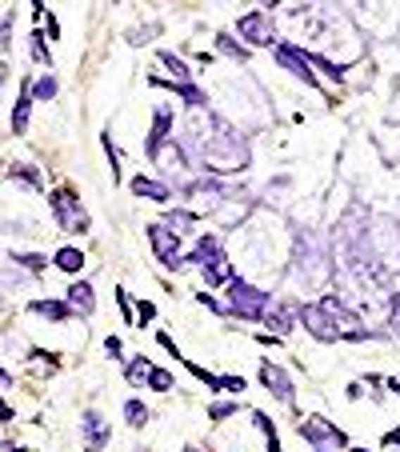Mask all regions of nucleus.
<instances>
[{
	"label": "nucleus",
	"mask_w": 400,
	"mask_h": 452,
	"mask_svg": "<svg viewBox=\"0 0 400 452\" xmlns=\"http://www.w3.org/2000/svg\"><path fill=\"white\" fill-rule=\"evenodd\" d=\"M213 133L216 136L204 133V124H200V121L188 124V136H192V148L200 152V160H204L213 172H237V169H244V164H249L244 136H240L232 124H225V121H216Z\"/></svg>",
	"instance_id": "f257e3e1"
},
{
	"label": "nucleus",
	"mask_w": 400,
	"mask_h": 452,
	"mask_svg": "<svg viewBox=\"0 0 400 452\" xmlns=\"http://www.w3.org/2000/svg\"><path fill=\"white\" fill-rule=\"evenodd\" d=\"M228 312H237L244 320H261L268 312V296L237 276V281H228Z\"/></svg>",
	"instance_id": "f03ea898"
},
{
	"label": "nucleus",
	"mask_w": 400,
	"mask_h": 452,
	"mask_svg": "<svg viewBox=\"0 0 400 452\" xmlns=\"http://www.w3.org/2000/svg\"><path fill=\"white\" fill-rule=\"evenodd\" d=\"M52 212H56L61 233H68V236L88 233V212L80 208V200L73 196V188H56V193H52Z\"/></svg>",
	"instance_id": "7ed1b4c3"
},
{
	"label": "nucleus",
	"mask_w": 400,
	"mask_h": 452,
	"mask_svg": "<svg viewBox=\"0 0 400 452\" xmlns=\"http://www.w3.org/2000/svg\"><path fill=\"white\" fill-rule=\"evenodd\" d=\"M300 436L308 440L316 452H340L344 444H349V436H344L337 424L320 420V416H308V420H300Z\"/></svg>",
	"instance_id": "20e7f679"
},
{
	"label": "nucleus",
	"mask_w": 400,
	"mask_h": 452,
	"mask_svg": "<svg viewBox=\"0 0 400 452\" xmlns=\"http://www.w3.org/2000/svg\"><path fill=\"white\" fill-rule=\"evenodd\" d=\"M240 37L249 40V44H273L276 40V25H273V13L268 8H256V13L240 16Z\"/></svg>",
	"instance_id": "39448f33"
},
{
	"label": "nucleus",
	"mask_w": 400,
	"mask_h": 452,
	"mask_svg": "<svg viewBox=\"0 0 400 452\" xmlns=\"http://www.w3.org/2000/svg\"><path fill=\"white\" fill-rule=\"evenodd\" d=\"M276 61L285 64L292 76H300L304 85H316V73H313V56H304V49L296 44H276Z\"/></svg>",
	"instance_id": "423d86ee"
},
{
	"label": "nucleus",
	"mask_w": 400,
	"mask_h": 452,
	"mask_svg": "<svg viewBox=\"0 0 400 452\" xmlns=\"http://www.w3.org/2000/svg\"><path fill=\"white\" fill-rule=\"evenodd\" d=\"M149 240H152V248H156V257H161L168 269H180V264H185V257H180V236H173L164 224H152Z\"/></svg>",
	"instance_id": "0eeeda50"
},
{
	"label": "nucleus",
	"mask_w": 400,
	"mask_h": 452,
	"mask_svg": "<svg viewBox=\"0 0 400 452\" xmlns=\"http://www.w3.org/2000/svg\"><path fill=\"white\" fill-rule=\"evenodd\" d=\"M296 317L304 320V329L313 332L316 341H337L340 332H337V324L320 312V305H304V308H296Z\"/></svg>",
	"instance_id": "6e6552de"
},
{
	"label": "nucleus",
	"mask_w": 400,
	"mask_h": 452,
	"mask_svg": "<svg viewBox=\"0 0 400 452\" xmlns=\"http://www.w3.org/2000/svg\"><path fill=\"white\" fill-rule=\"evenodd\" d=\"M80 432H85L88 452H100V448H104V440H108V424H104L96 413H85V416H80Z\"/></svg>",
	"instance_id": "1a4fd4ad"
},
{
	"label": "nucleus",
	"mask_w": 400,
	"mask_h": 452,
	"mask_svg": "<svg viewBox=\"0 0 400 452\" xmlns=\"http://www.w3.org/2000/svg\"><path fill=\"white\" fill-rule=\"evenodd\" d=\"M261 380H264V389H273L280 401H292V380L285 377V368L264 365V368H261Z\"/></svg>",
	"instance_id": "9d476101"
},
{
	"label": "nucleus",
	"mask_w": 400,
	"mask_h": 452,
	"mask_svg": "<svg viewBox=\"0 0 400 452\" xmlns=\"http://www.w3.org/2000/svg\"><path fill=\"white\" fill-rule=\"evenodd\" d=\"M149 157L156 160V164H161V169L168 172V176H173V172H180V169H185V152L176 148V140H164V145L156 148V152H149Z\"/></svg>",
	"instance_id": "9b49d317"
},
{
	"label": "nucleus",
	"mask_w": 400,
	"mask_h": 452,
	"mask_svg": "<svg viewBox=\"0 0 400 452\" xmlns=\"http://www.w3.org/2000/svg\"><path fill=\"white\" fill-rule=\"evenodd\" d=\"M92 308H96V296H92V284H88V281L73 284V288H68V312H80V317H88Z\"/></svg>",
	"instance_id": "f8f14e48"
},
{
	"label": "nucleus",
	"mask_w": 400,
	"mask_h": 452,
	"mask_svg": "<svg viewBox=\"0 0 400 452\" xmlns=\"http://www.w3.org/2000/svg\"><path fill=\"white\" fill-rule=\"evenodd\" d=\"M132 193H137V196H149V200H161V204H168V200H173V188H168V184H161V181H149V176H137V181H132Z\"/></svg>",
	"instance_id": "ddd939ff"
},
{
	"label": "nucleus",
	"mask_w": 400,
	"mask_h": 452,
	"mask_svg": "<svg viewBox=\"0 0 400 452\" xmlns=\"http://www.w3.org/2000/svg\"><path fill=\"white\" fill-rule=\"evenodd\" d=\"M168 124H173V112L161 109L156 112V121H152V133H149V152H156V148L168 140Z\"/></svg>",
	"instance_id": "4468645a"
},
{
	"label": "nucleus",
	"mask_w": 400,
	"mask_h": 452,
	"mask_svg": "<svg viewBox=\"0 0 400 452\" xmlns=\"http://www.w3.org/2000/svg\"><path fill=\"white\" fill-rule=\"evenodd\" d=\"M52 264L61 272H80V264H85V252L80 248H61L56 257H52Z\"/></svg>",
	"instance_id": "2eb2a0df"
},
{
	"label": "nucleus",
	"mask_w": 400,
	"mask_h": 452,
	"mask_svg": "<svg viewBox=\"0 0 400 452\" xmlns=\"http://www.w3.org/2000/svg\"><path fill=\"white\" fill-rule=\"evenodd\" d=\"M32 312L49 320H68V305H61V300H32Z\"/></svg>",
	"instance_id": "dca6fc26"
},
{
	"label": "nucleus",
	"mask_w": 400,
	"mask_h": 452,
	"mask_svg": "<svg viewBox=\"0 0 400 452\" xmlns=\"http://www.w3.org/2000/svg\"><path fill=\"white\" fill-rule=\"evenodd\" d=\"M28 112H32V97L25 92V97L16 100V109H13V133H16V136L28 128Z\"/></svg>",
	"instance_id": "f3484780"
},
{
	"label": "nucleus",
	"mask_w": 400,
	"mask_h": 452,
	"mask_svg": "<svg viewBox=\"0 0 400 452\" xmlns=\"http://www.w3.org/2000/svg\"><path fill=\"white\" fill-rule=\"evenodd\" d=\"M28 97H32V100H52V97H56V76L44 73L37 85H32V92H28Z\"/></svg>",
	"instance_id": "a211bd4d"
},
{
	"label": "nucleus",
	"mask_w": 400,
	"mask_h": 452,
	"mask_svg": "<svg viewBox=\"0 0 400 452\" xmlns=\"http://www.w3.org/2000/svg\"><path fill=\"white\" fill-rule=\"evenodd\" d=\"M125 420H128L132 428H144V424H149V408H144L140 401H128V404H125Z\"/></svg>",
	"instance_id": "6ab92c4d"
},
{
	"label": "nucleus",
	"mask_w": 400,
	"mask_h": 452,
	"mask_svg": "<svg viewBox=\"0 0 400 452\" xmlns=\"http://www.w3.org/2000/svg\"><path fill=\"white\" fill-rule=\"evenodd\" d=\"M268 317V324H273L276 332H288L292 329V317H296V308H276V312H264Z\"/></svg>",
	"instance_id": "aec40b11"
},
{
	"label": "nucleus",
	"mask_w": 400,
	"mask_h": 452,
	"mask_svg": "<svg viewBox=\"0 0 400 452\" xmlns=\"http://www.w3.org/2000/svg\"><path fill=\"white\" fill-rule=\"evenodd\" d=\"M216 49L225 52V56H232V61H244V56H249V52L240 49L237 40H228V37H225V32H220V37H216Z\"/></svg>",
	"instance_id": "412c9836"
},
{
	"label": "nucleus",
	"mask_w": 400,
	"mask_h": 452,
	"mask_svg": "<svg viewBox=\"0 0 400 452\" xmlns=\"http://www.w3.org/2000/svg\"><path fill=\"white\" fill-rule=\"evenodd\" d=\"M149 360H144V356H137V360H132V365H128V380H132V384H144V380H149Z\"/></svg>",
	"instance_id": "4be33fe9"
},
{
	"label": "nucleus",
	"mask_w": 400,
	"mask_h": 452,
	"mask_svg": "<svg viewBox=\"0 0 400 452\" xmlns=\"http://www.w3.org/2000/svg\"><path fill=\"white\" fill-rule=\"evenodd\" d=\"M149 384H152L156 392H168V389H173V377H168L164 368H152V372H149Z\"/></svg>",
	"instance_id": "5701e85b"
},
{
	"label": "nucleus",
	"mask_w": 400,
	"mask_h": 452,
	"mask_svg": "<svg viewBox=\"0 0 400 452\" xmlns=\"http://www.w3.org/2000/svg\"><path fill=\"white\" fill-rule=\"evenodd\" d=\"M13 176H20V181H28L32 188H40V172L32 169V164H13Z\"/></svg>",
	"instance_id": "b1692460"
},
{
	"label": "nucleus",
	"mask_w": 400,
	"mask_h": 452,
	"mask_svg": "<svg viewBox=\"0 0 400 452\" xmlns=\"http://www.w3.org/2000/svg\"><path fill=\"white\" fill-rule=\"evenodd\" d=\"M28 40H32V56H37V61H44V64H49L52 56H49V49H44V37H40V32H32V37H28Z\"/></svg>",
	"instance_id": "393cba45"
},
{
	"label": "nucleus",
	"mask_w": 400,
	"mask_h": 452,
	"mask_svg": "<svg viewBox=\"0 0 400 452\" xmlns=\"http://www.w3.org/2000/svg\"><path fill=\"white\" fill-rule=\"evenodd\" d=\"M16 264H25L28 272H44V264H49V260H44V257H37V252H32V257H16Z\"/></svg>",
	"instance_id": "a878e982"
},
{
	"label": "nucleus",
	"mask_w": 400,
	"mask_h": 452,
	"mask_svg": "<svg viewBox=\"0 0 400 452\" xmlns=\"http://www.w3.org/2000/svg\"><path fill=\"white\" fill-rule=\"evenodd\" d=\"M232 413H237V404H213V408H208V416H213V420H228Z\"/></svg>",
	"instance_id": "bb28decb"
},
{
	"label": "nucleus",
	"mask_w": 400,
	"mask_h": 452,
	"mask_svg": "<svg viewBox=\"0 0 400 452\" xmlns=\"http://www.w3.org/2000/svg\"><path fill=\"white\" fill-rule=\"evenodd\" d=\"M137 317H140V324H144V320H152V317H156V305H152V300H140V305H137Z\"/></svg>",
	"instance_id": "cd10ccee"
},
{
	"label": "nucleus",
	"mask_w": 400,
	"mask_h": 452,
	"mask_svg": "<svg viewBox=\"0 0 400 452\" xmlns=\"http://www.w3.org/2000/svg\"><path fill=\"white\" fill-rule=\"evenodd\" d=\"M220 389H228V392H244V380H240V377H220Z\"/></svg>",
	"instance_id": "c85d7f7f"
},
{
	"label": "nucleus",
	"mask_w": 400,
	"mask_h": 452,
	"mask_svg": "<svg viewBox=\"0 0 400 452\" xmlns=\"http://www.w3.org/2000/svg\"><path fill=\"white\" fill-rule=\"evenodd\" d=\"M392 329L400 332V296H392Z\"/></svg>",
	"instance_id": "c756f323"
},
{
	"label": "nucleus",
	"mask_w": 400,
	"mask_h": 452,
	"mask_svg": "<svg viewBox=\"0 0 400 452\" xmlns=\"http://www.w3.org/2000/svg\"><path fill=\"white\" fill-rule=\"evenodd\" d=\"M104 348H108V356H120V341H116V336H108V341H104Z\"/></svg>",
	"instance_id": "7c9ffc66"
},
{
	"label": "nucleus",
	"mask_w": 400,
	"mask_h": 452,
	"mask_svg": "<svg viewBox=\"0 0 400 452\" xmlns=\"http://www.w3.org/2000/svg\"><path fill=\"white\" fill-rule=\"evenodd\" d=\"M8 420H13V408H8V404L0 401V424H8Z\"/></svg>",
	"instance_id": "2f4dec72"
},
{
	"label": "nucleus",
	"mask_w": 400,
	"mask_h": 452,
	"mask_svg": "<svg viewBox=\"0 0 400 452\" xmlns=\"http://www.w3.org/2000/svg\"><path fill=\"white\" fill-rule=\"evenodd\" d=\"M8 37V16H0V40Z\"/></svg>",
	"instance_id": "473e14b6"
},
{
	"label": "nucleus",
	"mask_w": 400,
	"mask_h": 452,
	"mask_svg": "<svg viewBox=\"0 0 400 452\" xmlns=\"http://www.w3.org/2000/svg\"><path fill=\"white\" fill-rule=\"evenodd\" d=\"M8 384H13V377H8V372L0 368V389H8Z\"/></svg>",
	"instance_id": "72a5a7b5"
},
{
	"label": "nucleus",
	"mask_w": 400,
	"mask_h": 452,
	"mask_svg": "<svg viewBox=\"0 0 400 452\" xmlns=\"http://www.w3.org/2000/svg\"><path fill=\"white\" fill-rule=\"evenodd\" d=\"M388 444H400V428L396 432H388Z\"/></svg>",
	"instance_id": "f704fd0d"
},
{
	"label": "nucleus",
	"mask_w": 400,
	"mask_h": 452,
	"mask_svg": "<svg viewBox=\"0 0 400 452\" xmlns=\"http://www.w3.org/2000/svg\"><path fill=\"white\" fill-rule=\"evenodd\" d=\"M392 389H396V392H400V380H392Z\"/></svg>",
	"instance_id": "c9c22d12"
},
{
	"label": "nucleus",
	"mask_w": 400,
	"mask_h": 452,
	"mask_svg": "<svg viewBox=\"0 0 400 452\" xmlns=\"http://www.w3.org/2000/svg\"><path fill=\"white\" fill-rule=\"evenodd\" d=\"M352 452H368V448H352Z\"/></svg>",
	"instance_id": "e433bc0d"
},
{
	"label": "nucleus",
	"mask_w": 400,
	"mask_h": 452,
	"mask_svg": "<svg viewBox=\"0 0 400 452\" xmlns=\"http://www.w3.org/2000/svg\"><path fill=\"white\" fill-rule=\"evenodd\" d=\"M13 452H28V448H13Z\"/></svg>",
	"instance_id": "4c0bfd02"
},
{
	"label": "nucleus",
	"mask_w": 400,
	"mask_h": 452,
	"mask_svg": "<svg viewBox=\"0 0 400 452\" xmlns=\"http://www.w3.org/2000/svg\"><path fill=\"white\" fill-rule=\"evenodd\" d=\"M0 76H4V64H0Z\"/></svg>",
	"instance_id": "58836bf2"
},
{
	"label": "nucleus",
	"mask_w": 400,
	"mask_h": 452,
	"mask_svg": "<svg viewBox=\"0 0 400 452\" xmlns=\"http://www.w3.org/2000/svg\"><path fill=\"white\" fill-rule=\"evenodd\" d=\"M188 452H196V448H188Z\"/></svg>",
	"instance_id": "ea45409f"
}]
</instances>
